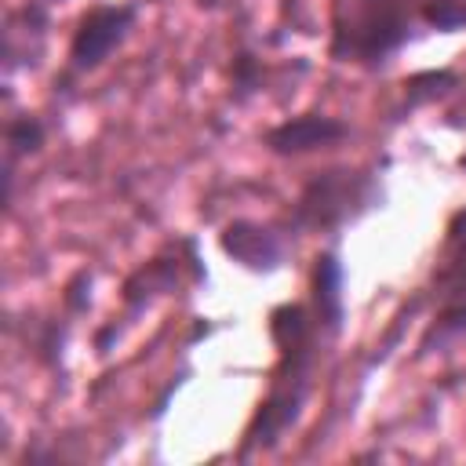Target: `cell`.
<instances>
[{
    "label": "cell",
    "instance_id": "1",
    "mask_svg": "<svg viewBox=\"0 0 466 466\" xmlns=\"http://www.w3.org/2000/svg\"><path fill=\"white\" fill-rule=\"evenodd\" d=\"M320 324L313 317V306L306 302H280L269 309V339L280 353V364L273 371L269 393L262 397L255 419L244 430L240 459L251 451H269L284 441V433L302 419V408L313 393V371H317V346H320Z\"/></svg>",
    "mask_w": 466,
    "mask_h": 466
},
{
    "label": "cell",
    "instance_id": "2",
    "mask_svg": "<svg viewBox=\"0 0 466 466\" xmlns=\"http://www.w3.org/2000/svg\"><path fill=\"white\" fill-rule=\"evenodd\" d=\"M415 15L419 4L411 7L408 0H335L328 55L335 62L379 69L411 40Z\"/></svg>",
    "mask_w": 466,
    "mask_h": 466
},
{
    "label": "cell",
    "instance_id": "3",
    "mask_svg": "<svg viewBox=\"0 0 466 466\" xmlns=\"http://www.w3.org/2000/svg\"><path fill=\"white\" fill-rule=\"evenodd\" d=\"M375 208H382V182L371 167H328L306 178L288 222L299 233H335Z\"/></svg>",
    "mask_w": 466,
    "mask_h": 466
},
{
    "label": "cell",
    "instance_id": "4",
    "mask_svg": "<svg viewBox=\"0 0 466 466\" xmlns=\"http://www.w3.org/2000/svg\"><path fill=\"white\" fill-rule=\"evenodd\" d=\"M138 4H95L80 15L73 40H69V69L91 73L98 69L135 29Z\"/></svg>",
    "mask_w": 466,
    "mask_h": 466
},
{
    "label": "cell",
    "instance_id": "5",
    "mask_svg": "<svg viewBox=\"0 0 466 466\" xmlns=\"http://www.w3.org/2000/svg\"><path fill=\"white\" fill-rule=\"evenodd\" d=\"M218 248L233 262H240L244 269H251V273H273V269L284 266V255H288L284 237L273 226L255 222V218H233V222H226L222 233H218Z\"/></svg>",
    "mask_w": 466,
    "mask_h": 466
},
{
    "label": "cell",
    "instance_id": "6",
    "mask_svg": "<svg viewBox=\"0 0 466 466\" xmlns=\"http://www.w3.org/2000/svg\"><path fill=\"white\" fill-rule=\"evenodd\" d=\"M346 135H350V124L339 120V116H328V113H299V116H288V120L273 124L262 135V146L273 157H302V153L335 146Z\"/></svg>",
    "mask_w": 466,
    "mask_h": 466
},
{
    "label": "cell",
    "instance_id": "7",
    "mask_svg": "<svg viewBox=\"0 0 466 466\" xmlns=\"http://www.w3.org/2000/svg\"><path fill=\"white\" fill-rule=\"evenodd\" d=\"M47 0H29L18 11L7 15L4 22V69H33L44 55V40H47Z\"/></svg>",
    "mask_w": 466,
    "mask_h": 466
},
{
    "label": "cell",
    "instance_id": "8",
    "mask_svg": "<svg viewBox=\"0 0 466 466\" xmlns=\"http://www.w3.org/2000/svg\"><path fill=\"white\" fill-rule=\"evenodd\" d=\"M182 266H193L200 277H208V273L200 269V262H197V244L189 248L186 262L178 258V251H175V255H157V258L142 262V266L124 280V295H120V299H124V313H127V317H138V313H142L146 306H153L160 295L175 291Z\"/></svg>",
    "mask_w": 466,
    "mask_h": 466
},
{
    "label": "cell",
    "instance_id": "9",
    "mask_svg": "<svg viewBox=\"0 0 466 466\" xmlns=\"http://www.w3.org/2000/svg\"><path fill=\"white\" fill-rule=\"evenodd\" d=\"M346 266L339 262L335 251H317L313 269H309V299H313V317L324 335H339L346 324Z\"/></svg>",
    "mask_w": 466,
    "mask_h": 466
},
{
    "label": "cell",
    "instance_id": "10",
    "mask_svg": "<svg viewBox=\"0 0 466 466\" xmlns=\"http://www.w3.org/2000/svg\"><path fill=\"white\" fill-rule=\"evenodd\" d=\"M433 295L441 302L466 295V208H459L444 229L441 258L433 269Z\"/></svg>",
    "mask_w": 466,
    "mask_h": 466
},
{
    "label": "cell",
    "instance_id": "11",
    "mask_svg": "<svg viewBox=\"0 0 466 466\" xmlns=\"http://www.w3.org/2000/svg\"><path fill=\"white\" fill-rule=\"evenodd\" d=\"M459 73L455 69H419L404 80V102H400V113L408 109H422V106H433V102H444L459 91Z\"/></svg>",
    "mask_w": 466,
    "mask_h": 466
},
{
    "label": "cell",
    "instance_id": "12",
    "mask_svg": "<svg viewBox=\"0 0 466 466\" xmlns=\"http://www.w3.org/2000/svg\"><path fill=\"white\" fill-rule=\"evenodd\" d=\"M466 335V295L459 299H444L441 309L433 313V320L426 324L422 339H419V357H430L451 342H459Z\"/></svg>",
    "mask_w": 466,
    "mask_h": 466
},
{
    "label": "cell",
    "instance_id": "13",
    "mask_svg": "<svg viewBox=\"0 0 466 466\" xmlns=\"http://www.w3.org/2000/svg\"><path fill=\"white\" fill-rule=\"evenodd\" d=\"M44 138H47V131H44V120H40V116H33V113H18V116H11V120H7V127H4L7 160H11V164H18L22 157L40 153Z\"/></svg>",
    "mask_w": 466,
    "mask_h": 466
},
{
    "label": "cell",
    "instance_id": "14",
    "mask_svg": "<svg viewBox=\"0 0 466 466\" xmlns=\"http://www.w3.org/2000/svg\"><path fill=\"white\" fill-rule=\"evenodd\" d=\"M419 18L437 33L466 29V0H419Z\"/></svg>",
    "mask_w": 466,
    "mask_h": 466
},
{
    "label": "cell",
    "instance_id": "15",
    "mask_svg": "<svg viewBox=\"0 0 466 466\" xmlns=\"http://www.w3.org/2000/svg\"><path fill=\"white\" fill-rule=\"evenodd\" d=\"M229 84H233V98L248 102L251 95L262 91V62L251 51H237L229 62Z\"/></svg>",
    "mask_w": 466,
    "mask_h": 466
},
{
    "label": "cell",
    "instance_id": "16",
    "mask_svg": "<svg viewBox=\"0 0 466 466\" xmlns=\"http://www.w3.org/2000/svg\"><path fill=\"white\" fill-rule=\"evenodd\" d=\"M62 302H66V309H69V313H84V309L91 306V273H87V269H80V273H73V277H69Z\"/></svg>",
    "mask_w": 466,
    "mask_h": 466
},
{
    "label": "cell",
    "instance_id": "17",
    "mask_svg": "<svg viewBox=\"0 0 466 466\" xmlns=\"http://www.w3.org/2000/svg\"><path fill=\"white\" fill-rule=\"evenodd\" d=\"M451 98H455V102L448 106L444 124H448L451 131H466V84H459V91H455Z\"/></svg>",
    "mask_w": 466,
    "mask_h": 466
},
{
    "label": "cell",
    "instance_id": "18",
    "mask_svg": "<svg viewBox=\"0 0 466 466\" xmlns=\"http://www.w3.org/2000/svg\"><path fill=\"white\" fill-rule=\"evenodd\" d=\"M47 4H58V0H47Z\"/></svg>",
    "mask_w": 466,
    "mask_h": 466
}]
</instances>
